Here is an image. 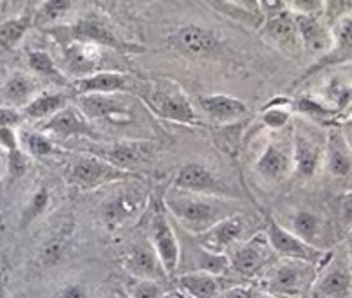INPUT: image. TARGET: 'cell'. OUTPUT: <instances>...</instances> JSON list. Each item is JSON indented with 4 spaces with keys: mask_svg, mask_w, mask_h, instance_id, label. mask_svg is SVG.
Listing matches in <instances>:
<instances>
[{
    "mask_svg": "<svg viewBox=\"0 0 352 298\" xmlns=\"http://www.w3.org/2000/svg\"><path fill=\"white\" fill-rule=\"evenodd\" d=\"M161 199L172 221L177 222L190 235L203 233L222 219L239 213L235 199L217 195H201L168 188Z\"/></svg>",
    "mask_w": 352,
    "mask_h": 298,
    "instance_id": "1",
    "label": "cell"
},
{
    "mask_svg": "<svg viewBox=\"0 0 352 298\" xmlns=\"http://www.w3.org/2000/svg\"><path fill=\"white\" fill-rule=\"evenodd\" d=\"M318 266L296 259H278L271 262L258 277L262 293L276 298H304L311 295Z\"/></svg>",
    "mask_w": 352,
    "mask_h": 298,
    "instance_id": "2",
    "label": "cell"
},
{
    "mask_svg": "<svg viewBox=\"0 0 352 298\" xmlns=\"http://www.w3.org/2000/svg\"><path fill=\"white\" fill-rule=\"evenodd\" d=\"M145 105L161 120L186 127H201V116L193 109L186 92L174 80H150L138 89Z\"/></svg>",
    "mask_w": 352,
    "mask_h": 298,
    "instance_id": "3",
    "label": "cell"
},
{
    "mask_svg": "<svg viewBox=\"0 0 352 298\" xmlns=\"http://www.w3.org/2000/svg\"><path fill=\"white\" fill-rule=\"evenodd\" d=\"M49 34H53L58 40L60 45L67 42H87L96 43L100 47L111 49L116 53H131V51H141L140 45L126 42L118 36L112 22L105 14L92 11L78 20L76 24L56 25V28L45 29Z\"/></svg>",
    "mask_w": 352,
    "mask_h": 298,
    "instance_id": "4",
    "label": "cell"
},
{
    "mask_svg": "<svg viewBox=\"0 0 352 298\" xmlns=\"http://www.w3.org/2000/svg\"><path fill=\"white\" fill-rule=\"evenodd\" d=\"M148 210V242L154 248L155 255L160 257L166 275L170 279H174L177 275L179 262H181V246H179L177 233L172 224V217L166 212L163 199L150 201Z\"/></svg>",
    "mask_w": 352,
    "mask_h": 298,
    "instance_id": "5",
    "label": "cell"
},
{
    "mask_svg": "<svg viewBox=\"0 0 352 298\" xmlns=\"http://www.w3.org/2000/svg\"><path fill=\"white\" fill-rule=\"evenodd\" d=\"M135 179V173L116 169L109 161L92 154L78 156L65 170V181L80 190H96L105 184L129 183Z\"/></svg>",
    "mask_w": 352,
    "mask_h": 298,
    "instance_id": "6",
    "label": "cell"
},
{
    "mask_svg": "<svg viewBox=\"0 0 352 298\" xmlns=\"http://www.w3.org/2000/svg\"><path fill=\"white\" fill-rule=\"evenodd\" d=\"M85 152L105 159L111 164H114L116 169L135 173L152 164L155 152H157V145L148 140L114 141V143L92 145Z\"/></svg>",
    "mask_w": 352,
    "mask_h": 298,
    "instance_id": "7",
    "label": "cell"
},
{
    "mask_svg": "<svg viewBox=\"0 0 352 298\" xmlns=\"http://www.w3.org/2000/svg\"><path fill=\"white\" fill-rule=\"evenodd\" d=\"M264 233L273 251H275V255H278L280 259L305 260V262H311V264L322 268L331 257V251L318 250V248L304 242L298 235H294L293 231L287 230L282 222L276 221L275 217L265 215Z\"/></svg>",
    "mask_w": 352,
    "mask_h": 298,
    "instance_id": "8",
    "label": "cell"
},
{
    "mask_svg": "<svg viewBox=\"0 0 352 298\" xmlns=\"http://www.w3.org/2000/svg\"><path fill=\"white\" fill-rule=\"evenodd\" d=\"M275 251L271 248L265 233H255L250 239L236 242L232 250L228 251L230 270L242 279H255L264 273L271 264Z\"/></svg>",
    "mask_w": 352,
    "mask_h": 298,
    "instance_id": "9",
    "label": "cell"
},
{
    "mask_svg": "<svg viewBox=\"0 0 352 298\" xmlns=\"http://www.w3.org/2000/svg\"><path fill=\"white\" fill-rule=\"evenodd\" d=\"M150 199L140 184L123 187L116 195L107 199L102 206V221L109 231L135 221L148 208Z\"/></svg>",
    "mask_w": 352,
    "mask_h": 298,
    "instance_id": "10",
    "label": "cell"
},
{
    "mask_svg": "<svg viewBox=\"0 0 352 298\" xmlns=\"http://www.w3.org/2000/svg\"><path fill=\"white\" fill-rule=\"evenodd\" d=\"M164 45L172 51L192 58H210L222 51V36L210 28L188 24L175 29L164 39Z\"/></svg>",
    "mask_w": 352,
    "mask_h": 298,
    "instance_id": "11",
    "label": "cell"
},
{
    "mask_svg": "<svg viewBox=\"0 0 352 298\" xmlns=\"http://www.w3.org/2000/svg\"><path fill=\"white\" fill-rule=\"evenodd\" d=\"M170 188H175L181 192L201 193V195L235 199L233 188L226 181H222L219 175H215V172L201 161L184 163L174 175V181H172Z\"/></svg>",
    "mask_w": 352,
    "mask_h": 298,
    "instance_id": "12",
    "label": "cell"
},
{
    "mask_svg": "<svg viewBox=\"0 0 352 298\" xmlns=\"http://www.w3.org/2000/svg\"><path fill=\"white\" fill-rule=\"evenodd\" d=\"M313 298H352V262L347 255H333L318 270L311 289Z\"/></svg>",
    "mask_w": 352,
    "mask_h": 298,
    "instance_id": "13",
    "label": "cell"
},
{
    "mask_svg": "<svg viewBox=\"0 0 352 298\" xmlns=\"http://www.w3.org/2000/svg\"><path fill=\"white\" fill-rule=\"evenodd\" d=\"M246 217L242 213H235L226 219L219 221L217 224H213L212 228H208L203 233L197 235H190L192 241L203 248L208 253L213 255H228V251L232 250L236 242L244 241L246 237Z\"/></svg>",
    "mask_w": 352,
    "mask_h": 298,
    "instance_id": "14",
    "label": "cell"
},
{
    "mask_svg": "<svg viewBox=\"0 0 352 298\" xmlns=\"http://www.w3.org/2000/svg\"><path fill=\"white\" fill-rule=\"evenodd\" d=\"M121 264L129 273V277L143 280H154V282H166L170 277L164 271L160 257L155 255L154 248L148 241H135L129 246V250L123 253Z\"/></svg>",
    "mask_w": 352,
    "mask_h": 298,
    "instance_id": "15",
    "label": "cell"
},
{
    "mask_svg": "<svg viewBox=\"0 0 352 298\" xmlns=\"http://www.w3.org/2000/svg\"><path fill=\"white\" fill-rule=\"evenodd\" d=\"M255 172L265 181L282 183L293 173V150L291 141H270L255 159Z\"/></svg>",
    "mask_w": 352,
    "mask_h": 298,
    "instance_id": "16",
    "label": "cell"
},
{
    "mask_svg": "<svg viewBox=\"0 0 352 298\" xmlns=\"http://www.w3.org/2000/svg\"><path fill=\"white\" fill-rule=\"evenodd\" d=\"M140 82L132 74L123 71H100L89 76L76 78L73 91L76 96L82 94H118L138 89Z\"/></svg>",
    "mask_w": 352,
    "mask_h": 298,
    "instance_id": "17",
    "label": "cell"
},
{
    "mask_svg": "<svg viewBox=\"0 0 352 298\" xmlns=\"http://www.w3.org/2000/svg\"><path fill=\"white\" fill-rule=\"evenodd\" d=\"M258 33L265 42H270L273 47L280 49L282 53L296 56L302 51L298 29H296V22H294V13L291 10L276 14V17H271V19H265Z\"/></svg>",
    "mask_w": 352,
    "mask_h": 298,
    "instance_id": "18",
    "label": "cell"
},
{
    "mask_svg": "<svg viewBox=\"0 0 352 298\" xmlns=\"http://www.w3.org/2000/svg\"><path fill=\"white\" fill-rule=\"evenodd\" d=\"M44 134H54L62 140H71V138H89V140L98 141L100 136L91 125V121L80 112L78 107L67 105L63 107L49 120H45V125L42 129Z\"/></svg>",
    "mask_w": 352,
    "mask_h": 298,
    "instance_id": "19",
    "label": "cell"
},
{
    "mask_svg": "<svg viewBox=\"0 0 352 298\" xmlns=\"http://www.w3.org/2000/svg\"><path fill=\"white\" fill-rule=\"evenodd\" d=\"M76 107L89 121L107 120L112 123H126L132 120L129 107L114 94H82L76 96Z\"/></svg>",
    "mask_w": 352,
    "mask_h": 298,
    "instance_id": "20",
    "label": "cell"
},
{
    "mask_svg": "<svg viewBox=\"0 0 352 298\" xmlns=\"http://www.w3.org/2000/svg\"><path fill=\"white\" fill-rule=\"evenodd\" d=\"M294 22L298 29L302 49L309 54H327L334 49V33L331 25L316 14H296Z\"/></svg>",
    "mask_w": 352,
    "mask_h": 298,
    "instance_id": "21",
    "label": "cell"
},
{
    "mask_svg": "<svg viewBox=\"0 0 352 298\" xmlns=\"http://www.w3.org/2000/svg\"><path fill=\"white\" fill-rule=\"evenodd\" d=\"M323 169L334 179L352 178V147L340 129L329 130L323 143Z\"/></svg>",
    "mask_w": 352,
    "mask_h": 298,
    "instance_id": "22",
    "label": "cell"
},
{
    "mask_svg": "<svg viewBox=\"0 0 352 298\" xmlns=\"http://www.w3.org/2000/svg\"><path fill=\"white\" fill-rule=\"evenodd\" d=\"M323 143H318L305 132H300V130L294 132L293 140H291L294 175L302 179H311L318 173L323 164Z\"/></svg>",
    "mask_w": 352,
    "mask_h": 298,
    "instance_id": "23",
    "label": "cell"
},
{
    "mask_svg": "<svg viewBox=\"0 0 352 298\" xmlns=\"http://www.w3.org/2000/svg\"><path fill=\"white\" fill-rule=\"evenodd\" d=\"M63 47V56H65V65L67 71L73 72L76 78L89 76L94 72L107 71L103 69V49L96 43H87V42H67L62 43Z\"/></svg>",
    "mask_w": 352,
    "mask_h": 298,
    "instance_id": "24",
    "label": "cell"
},
{
    "mask_svg": "<svg viewBox=\"0 0 352 298\" xmlns=\"http://www.w3.org/2000/svg\"><path fill=\"white\" fill-rule=\"evenodd\" d=\"M197 103L208 120L221 127L239 123L242 118H246L250 109L242 100L230 94H208L199 96Z\"/></svg>",
    "mask_w": 352,
    "mask_h": 298,
    "instance_id": "25",
    "label": "cell"
},
{
    "mask_svg": "<svg viewBox=\"0 0 352 298\" xmlns=\"http://www.w3.org/2000/svg\"><path fill=\"white\" fill-rule=\"evenodd\" d=\"M285 228L293 231L294 235H298L307 244L314 246L318 250L327 251L325 241L329 239V224L323 219V215H320L318 212L307 210V208L294 210V213L289 217V222H287Z\"/></svg>",
    "mask_w": 352,
    "mask_h": 298,
    "instance_id": "26",
    "label": "cell"
},
{
    "mask_svg": "<svg viewBox=\"0 0 352 298\" xmlns=\"http://www.w3.org/2000/svg\"><path fill=\"white\" fill-rule=\"evenodd\" d=\"M175 288L193 298H217L222 291L221 279L208 271H186L175 275Z\"/></svg>",
    "mask_w": 352,
    "mask_h": 298,
    "instance_id": "27",
    "label": "cell"
},
{
    "mask_svg": "<svg viewBox=\"0 0 352 298\" xmlns=\"http://www.w3.org/2000/svg\"><path fill=\"white\" fill-rule=\"evenodd\" d=\"M71 224H65L60 228L56 233L49 237L47 241L42 244L38 251V266L44 270H51L54 266H58L65 257H67L69 242H71Z\"/></svg>",
    "mask_w": 352,
    "mask_h": 298,
    "instance_id": "28",
    "label": "cell"
},
{
    "mask_svg": "<svg viewBox=\"0 0 352 298\" xmlns=\"http://www.w3.org/2000/svg\"><path fill=\"white\" fill-rule=\"evenodd\" d=\"M69 105V96L62 94V92H42L36 98L25 103L24 116L30 120H49L51 116H54L58 111H62L63 107Z\"/></svg>",
    "mask_w": 352,
    "mask_h": 298,
    "instance_id": "29",
    "label": "cell"
},
{
    "mask_svg": "<svg viewBox=\"0 0 352 298\" xmlns=\"http://www.w3.org/2000/svg\"><path fill=\"white\" fill-rule=\"evenodd\" d=\"M36 91V83L31 76L25 74H13L2 87V98L10 103H30Z\"/></svg>",
    "mask_w": 352,
    "mask_h": 298,
    "instance_id": "30",
    "label": "cell"
},
{
    "mask_svg": "<svg viewBox=\"0 0 352 298\" xmlns=\"http://www.w3.org/2000/svg\"><path fill=\"white\" fill-rule=\"evenodd\" d=\"M33 25V17L30 13H24L16 17V19L6 20L0 24V47L2 49H13L20 40L24 39L28 29Z\"/></svg>",
    "mask_w": 352,
    "mask_h": 298,
    "instance_id": "31",
    "label": "cell"
},
{
    "mask_svg": "<svg viewBox=\"0 0 352 298\" xmlns=\"http://www.w3.org/2000/svg\"><path fill=\"white\" fill-rule=\"evenodd\" d=\"M71 8H73V0H44L36 8L33 24L36 28L49 29V25L56 24L62 17H65L71 11Z\"/></svg>",
    "mask_w": 352,
    "mask_h": 298,
    "instance_id": "32",
    "label": "cell"
},
{
    "mask_svg": "<svg viewBox=\"0 0 352 298\" xmlns=\"http://www.w3.org/2000/svg\"><path fill=\"white\" fill-rule=\"evenodd\" d=\"M49 204H51V193H49L47 188H38L36 192L31 195V199L28 201V204L22 210V215H20V228L24 230L30 224H33L38 217L44 215L47 212Z\"/></svg>",
    "mask_w": 352,
    "mask_h": 298,
    "instance_id": "33",
    "label": "cell"
},
{
    "mask_svg": "<svg viewBox=\"0 0 352 298\" xmlns=\"http://www.w3.org/2000/svg\"><path fill=\"white\" fill-rule=\"evenodd\" d=\"M28 65L31 67V71L40 74V76L53 78V80H62L63 83L65 78H63V72L60 71L58 65L54 63V60L51 58V54L45 53V51H31L28 54Z\"/></svg>",
    "mask_w": 352,
    "mask_h": 298,
    "instance_id": "34",
    "label": "cell"
},
{
    "mask_svg": "<svg viewBox=\"0 0 352 298\" xmlns=\"http://www.w3.org/2000/svg\"><path fill=\"white\" fill-rule=\"evenodd\" d=\"M123 286H125L126 293L131 298H161L164 293L161 282H154V280L129 277Z\"/></svg>",
    "mask_w": 352,
    "mask_h": 298,
    "instance_id": "35",
    "label": "cell"
},
{
    "mask_svg": "<svg viewBox=\"0 0 352 298\" xmlns=\"http://www.w3.org/2000/svg\"><path fill=\"white\" fill-rule=\"evenodd\" d=\"M20 138L24 141L28 154H31L33 158H45L54 152L53 141L44 132H22Z\"/></svg>",
    "mask_w": 352,
    "mask_h": 298,
    "instance_id": "36",
    "label": "cell"
},
{
    "mask_svg": "<svg viewBox=\"0 0 352 298\" xmlns=\"http://www.w3.org/2000/svg\"><path fill=\"white\" fill-rule=\"evenodd\" d=\"M285 101H271L270 105L265 107L264 112H262V121L264 125L271 130H280L284 129L291 120V112L289 109L284 105Z\"/></svg>",
    "mask_w": 352,
    "mask_h": 298,
    "instance_id": "37",
    "label": "cell"
},
{
    "mask_svg": "<svg viewBox=\"0 0 352 298\" xmlns=\"http://www.w3.org/2000/svg\"><path fill=\"white\" fill-rule=\"evenodd\" d=\"M334 49L331 53L345 56L352 53V14L342 19L334 25Z\"/></svg>",
    "mask_w": 352,
    "mask_h": 298,
    "instance_id": "38",
    "label": "cell"
},
{
    "mask_svg": "<svg viewBox=\"0 0 352 298\" xmlns=\"http://www.w3.org/2000/svg\"><path fill=\"white\" fill-rule=\"evenodd\" d=\"M352 13V0H325L323 2V20L329 25L338 22Z\"/></svg>",
    "mask_w": 352,
    "mask_h": 298,
    "instance_id": "39",
    "label": "cell"
},
{
    "mask_svg": "<svg viewBox=\"0 0 352 298\" xmlns=\"http://www.w3.org/2000/svg\"><path fill=\"white\" fill-rule=\"evenodd\" d=\"M296 111L302 112V114L307 116H314V118H320V120H325V118H331V116L336 114V109L334 107H327L323 105L322 101H316L313 98H300L296 103Z\"/></svg>",
    "mask_w": 352,
    "mask_h": 298,
    "instance_id": "40",
    "label": "cell"
},
{
    "mask_svg": "<svg viewBox=\"0 0 352 298\" xmlns=\"http://www.w3.org/2000/svg\"><path fill=\"white\" fill-rule=\"evenodd\" d=\"M241 121L239 123H233V125H226L222 127V130L217 134L219 138V147L222 150H226L230 156H235L236 147L241 143V132H236V130L241 129Z\"/></svg>",
    "mask_w": 352,
    "mask_h": 298,
    "instance_id": "41",
    "label": "cell"
},
{
    "mask_svg": "<svg viewBox=\"0 0 352 298\" xmlns=\"http://www.w3.org/2000/svg\"><path fill=\"white\" fill-rule=\"evenodd\" d=\"M28 172V156L20 149L8 152V173L11 181H16Z\"/></svg>",
    "mask_w": 352,
    "mask_h": 298,
    "instance_id": "42",
    "label": "cell"
},
{
    "mask_svg": "<svg viewBox=\"0 0 352 298\" xmlns=\"http://www.w3.org/2000/svg\"><path fill=\"white\" fill-rule=\"evenodd\" d=\"M338 221L345 231L352 230V190L343 193L338 202Z\"/></svg>",
    "mask_w": 352,
    "mask_h": 298,
    "instance_id": "43",
    "label": "cell"
},
{
    "mask_svg": "<svg viewBox=\"0 0 352 298\" xmlns=\"http://www.w3.org/2000/svg\"><path fill=\"white\" fill-rule=\"evenodd\" d=\"M325 0H289V10L296 14H323Z\"/></svg>",
    "mask_w": 352,
    "mask_h": 298,
    "instance_id": "44",
    "label": "cell"
},
{
    "mask_svg": "<svg viewBox=\"0 0 352 298\" xmlns=\"http://www.w3.org/2000/svg\"><path fill=\"white\" fill-rule=\"evenodd\" d=\"M56 298H89V288L80 280H73L56 291Z\"/></svg>",
    "mask_w": 352,
    "mask_h": 298,
    "instance_id": "45",
    "label": "cell"
},
{
    "mask_svg": "<svg viewBox=\"0 0 352 298\" xmlns=\"http://www.w3.org/2000/svg\"><path fill=\"white\" fill-rule=\"evenodd\" d=\"M256 2H258V6H261L264 20L271 19V17H276V14L284 13V11L289 10L287 0H256Z\"/></svg>",
    "mask_w": 352,
    "mask_h": 298,
    "instance_id": "46",
    "label": "cell"
},
{
    "mask_svg": "<svg viewBox=\"0 0 352 298\" xmlns=\"http://www.w3.org/2000/svg\"><path fill=\"white\" fill-rule=\"evenodd\" d=\"M226 2H230L232 6L239 8L241 11H246L250 17H253V19L264 20V17H262V11H261V6H258V2H256V0H226Z\"/></svg>",
    "mask_w": 352,
    "mask_h": 298,
    "instance_id": "47",
    "label": "cell"
},
{
    "mask_svg": "<svg viewBox=\"0 0 352 298\" xmlns=\"http://www.w3.org/2000/svg\"><path fill=\"white\" fill-rule=\"evenodd\" d=\"M0 147L8 152L19 149V136H16L15 129H11V127L0 129Z\"/></svg>",
    "mask_w": 352,
    "mask_h": 298,
    "instance_id": "48",
    "label": "cell"
},
{
    "mask_svg": "<svg viewBox=\"0 0 352 298\" xmlns=\"http://www.w3.org/2000/svg\"><path fill=\"white\" fill-rule=\"evenodd\" d=\"M256 291L248 286H233V288L222 289L217 298H255Z\"/></svg>",
    "mask_w": 352,
    "mask_h": 298,
    "instance_id": "49",
    "label": "cell"
},
{
    "mask_svg": "<svg viewBox=\"0 0 352 298\" xmlns=\"http://www.w3.org/2000/svg\"><path fill=\"white\" fill-rule=\"evenodd\" d=\"M22 120V116L15 111V109H10V107H0V129L2 127H13L19 125V121Z\"/></svg>",
    "mask_w": 352,
    "mask_h": 298,
    "instance_id": "50",
    "label": "cell"
},
{
    "mask_svg": "<svg viewBox=\"0 0 352 298\" xmlns=\"http://www.w3.org/2000/svg\"><path fill=\"white\" fill-rule=\"evenodd\" d=\"M107 298H131V297H129V293H126L125 286L116 284V286H112L109 295H107Z\"/></svg>",
    "mask_w": 352,
    "mask_h": 298,
    "instance_id": "51",
    "label": "cell"
},
{
    "mask_svg": "<svg viewBox=\"0 0 352 298\" xmlns=\"http://www.w3.org/2000/svg\"><path fill=\"white\" fill-rule=\"evenodd\" d=\"M8 270L6 268H0V298H6V293H8Z\"/></svg>",
    "mask_w": 352,
    "mask_h": 298,
    "instance_id": "52",
    "label": "cell"
},
{
    "mask_svg": "<svg viewBox=\"0 0 352 298\" xmlns=\"http://www.w3.org/2000/svg\"><path fill=\"white\" fill-rule=\"evenodd\" d=\"M161 298H193V297L186 295L184 291H181L179 288H174V289H168V291H164L163 297H161Z\"/></svg>",
    "mask_w": 352,
    "mask_h": 298,
    "instance_id": "53",
    "label": "cell"
},
{
    "mask_svg": "<svg viewBox=\"0 0 352 298\" xmlns=\"http://www.w3.org/2000/svg\"><path fill=\"white\" fill-rule=\"evenodd\" d=\"M154 0H121V4H125L126 8H135V6H146V4H152Z\"/></svg>",
    "mask_w": 352,
    "mask_h": 298,
    "instance_id": "54",
    "label": "cell"
},
{
    "mask_svg": "<svg viewBox=\"0 0 352 298\" xmlns=\"http://www.w3.org/2000/svg\"><path fill=\"white\" fill-rule=\"evenodd\" d=\"M347 244H349V248L352 250V230L347 231Z\"/></svg>",
    "mask_w": 352,
    "mask_h": 298,
    "instance_id": "55",
    "label": "cell"
},
{
    "mask_svg": "<svg viewBox=\"0 0 352 298\" xmlns=\"http://www.w3.org/2000/svg\"><path fill=\"white\" fill-rule=\"evenodd\" d=\"M255 298H276V297H271V295L262 293V291H258V293H256V297H255Z\"/></svg>",
    "mask_w": 352,
    "mask_h": 298,
    "instance_id": "56",
    "label": "cell"
}]
</instances>
